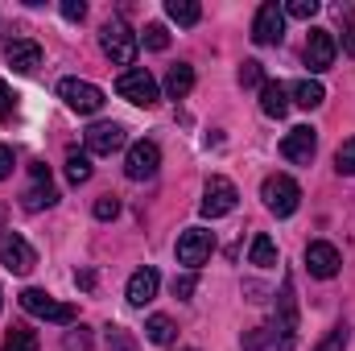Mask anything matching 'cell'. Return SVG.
<instances>
[{"instance_id": "1", "label": "cell", "mask_w": 355, "mask_h": 351, "mask_svg": "<svg viewBox=\"0 0 355 351\" xmlns=\"http://www.w3.org/2000/svg\"><path fill=\"white\" fill-rule=\"evenodd\" d=\"M261 198H265V207L277 219H289V215L297 211V203H302V186L289 174H268L265 182H261Z\"/></svg>"}, {"instance_id": "2", "label": "cell", "mask_w": 355, "mask_h": 351, "mask_svg": "<svg viewBox=\"0 0 355 351\" xmlns=\"http://www.w3.org/2000/svg\"><path fill=\"white\" fill-rule=\"evenodd\" d=\"M99 46H103V54H107L116 67H132V62H137V46H141V42H137V33L128 29V21H120V17H116V21H107V25H103Z\"/></svg>"}, {"instance_id": "3", "label": "cell", "mask_w": 355, "mask_h": 351, "mask_svg": "<svg viewBox=\"0 0 355 351\" xmlns=\"http://www.w3.org/2000/svg\"><path fill=\"white\" fill-rule=\"evenodd\" d=\"M236 198H240L236 182L223 178V174H215V178H207V186H202V203H198V211H202V219H223V215L236 211Z\"/></svg>"}, {"instance_id": "4", "label": "cell", "mask_w": 355, "mask_h": 351, "mask_svg": "<svg viewBox=\"0 0 355 351\" xmlns=\"http://www.w3.org/2000/svg\"><path fill=\"white\" fill-rule=\"evenodd\" d=\"M21 310H25V314H33V318L58 323V327H71V323L79 318V310H75V306H67V302H54L46 289H25V293H21Z\"/></svg>"}, {"instance_id": "5", "label": "cell", "mask_w": 355, "mask_h": 351, "mask_svg": "<svg viewBox=\"0 0 355 351\" xmlns=\"http://www.w3.org/2000/svg\"><path fill=\"white\" fill-rule=\"evenodd\" d=\"M116 91H120V99H128V103H137V108H153L162 95H157V79L145 71V67H128L120 79H116Z\"/></svg>"}, {"instance_id": "6", "label": "cell", "mask_w": 355, "mask_h": 351, "mask_svg": "<svg viewBox=\"0 0 355 351\" xmlns=\"http://www.w3.org/2000/svg\"><path fill=\"white\" fill-rule=\"evenodd\" d=\"M58 95L67 99V108L71 112H79V116H95L99 108H103V91L87 83V79H62L58 83Z\"/></svg>"}, {"instance_id": "7", "label": "cell", "mask_w": 355, "mask_h": 351, "mask_svg": "<svg viewBox=\"0 0 355 351\" xmlns=\"http://www.w3.org/2000/svg\"><path fill=\"white\" fill-rule=\"evenodd\" d=\"M211 248H215V236H211L207 228H186V232L178 236V264H186V268L194 273L198 264L211 257Z\"/></svg>"}, {"instance_id": "8", "label": "cell", "mask_w": 355, "mask_h": 351, "mask_svg": "<svg viewBox=\"0 0 355 351\" xmlns=\"http://www.w3.org/2000/svg\"><path fill=\"white\" fill-rule=\"evenodd\" d=\"M157 170H162V149L153 141H137L124 157V174L132 182H149V178H157Z\"/></svg>"}, {"instance_id": "9", "label": "cell", "mask_w": 355, "mask_h": 351, "mask_svg": "<svg viewBox=\"0 0 355 351\" xmlns=\"http://www.w3.org/2000/svg\"><path fill=\"white\" fill-rule=\"evenodd\" d=\"M0 264L17 277H25L33 264H37V252L29 248V240H21L17 232H0Z\"/></svg>"}, {"instance_id": "10", "label": "cell", "mask_w": 355, "mask_h": 351, "mask_svg": "<svg viewBox=\"0 0 355 351\" xmlns=\"http://www.w3.org/2000/svg\"><path fill=\"white\" fill-rule=\"evenodd\" d=\"M281 153H285V162H293V166H310L314 153H318V132H314L310 124L289 128L285 141H281Z\"/></svg>"}, {"instance_id": "11", "label": "cell", "mask_w": 355, "mask_h": 351, "mask_svg": "<svg viewBox=\"0 0 355 351\" xmlns=\"http://www.w3.org/2000/svg\"><path fill=\"white\" fill-rule=\"evenodd\" d=\"M285 37V8L281 4H261L257 8V21H252V42L257 46H277Z\"/></svg>"}, {"instance_id": "12", "label": "cell", "mask_w": 355, "mask_h": 351, "mask_svg": "<svg viewBox=\"0 0 355 351\" xmlns=\"http://www.w3.org/2000/svg\"><path fill=\"white\" fill-rule=\"evenodd\" d=\"M306 268H310V277H318V281H331V277H339L343 257H339V248H335V244H327V240H314V244H306Z\"/></svg>"}, {"instance_id": "13", "label": "cell", "mask_w": 355, "mask_h": 351, "mask_svg": "<svg viewBox=\"0 0 355 351\" xmlns=\"http://www.w3.org/2000/svg\"><path fill=\"white\" fill-rule=\"evenodd\" d=\"M29 174H33V186L21 194V207H25V211H42V207H54V203H58V190H54V182H50V170H46V162H33V166H29Z\"/></svg>"}, {"instance_id": "14", "label": "cell", "mask_w": 355, "mask_h": 351, "mask_svg": "<svg viewBox=\"0 0 355 351\" xmlns=\"http://www.w3.org/2000/svg\"><path fill=\"white\" fill-rule=\"evenodd\" d=\"M335 33L331 29H310V37H306V67L314 71V75H322V71H331V62H335Z\"/></svg>"}, {"instance_id": "15", "label": "cell", "mask_w": 355, "mask_h": 351, "mask_svg": "<svg viewBox=\"0 0 355 351\" xmlns=\"http://www.w3.org/2000/svg\"><path fill=\"white\" fill-rule=\"evenodd\" d=\"M87 153H99V157H112L120 145H124V128L116 124V120H99V124H91L87 128Z\"/></svg>"}, {"instance_id": "16", "label": "cell", "mask_w": 355, "mask_h": 351, "mask_svg": "<svg viewBox=\"0 0 355 351\" xmlns=\"http://www.w3.org/2000/svg\"><path fill=\"white\" fill-rule=\"evenodd\" d=\"M4 58H8V67H12L17 75H33V71L42 67V46L29 42V37H17V42L4 46Z\"/></svg>"}, {"instance_id": "17", "label": "cell", "mask_w": 355, "mask_h": 351, "mask_svg": "<svg viewBox=\"0 0 355 351\" xmlns=\"http://www.w3.org/2000/svg\"><path fill=\"white\" fill-rule=\"evenodd\" d=\"M157 285H162V277H157V268H137L132 277H128V289H124V298H128V306H149L153 298H157Z\"/></svg>"}, {"instance_id": "18", "label": "cell", "mask_w": 355, "mask_h": 351, "mask_svg": "<svg viewBox=\"0 0 355 351\" xmlns=\"http://www.w3.org/2000/svg\"><path fill=\"white\" fill-rule=\"evenodd\" d=\"M261 112L272 116V120H281L289 112V87L277 83V79H265V87H261Z\"/></svg>"}, {"instance_id": "19", "label": "cell", "mask_w": 355, "mask_h": 351, "mask_svg": "<svg viewBox=\"0 0 355 351\" xmlns=\"http://www.w3.org/2000/svg\"><path fill=\"white\" fill-rule=\"evenodd\" d=\"M289 103H297V108H306V112H314V108H322L327 103V91H322V83L318 79H297L293 87H289Z\"/></svg>"}, {"instance_id": "20", "label": "cell", "mask_w": 355, "mask_h": 351, "mask_svg": "<svg viewBox=\"0 0 355 351\" xmlns=\"http://www.w3.org/2000/svg\"><path fill=\"white\" fill-rule=\"evenodd\" d=\"M190 87H194V67H190V62L170 67V75H166V95H170V99H186Z\"/></svg>"}, {"instance_id": "21", "label": "cell", "mask_w": 355, "mask_h": 351, "mask_svg": "<svg viewBox=\"0 0 355 351\" xmlns=\"http://www.w3.org/2000/svg\"><path fill=\"white\" fill-rule=\"evenodd\" d=\"M174 335H178V327H174V318H166V314H153V318L145 323V339L157 343V348L174 343Z\"/></svg>"}, {"instance_id": "22", "label": "cell", "mask_w": 355, "mask_h": 351, "mask_svg": "<svg viewBox=\"0 0 355 351\" xmlns=\"http://www.w3.org/2000/svg\"><path fill=\"white\" fill-rule=\"evenodd\" d=\"M166 12H170V21H178V25H198V17H202V8L194 4V0H166Z\"/></svg>"}, {"instance_id": "23", "label": "cell", "mask_w": 355, "mask_h": 351, "mask_svg": "<svg viewBox=\"0 0 355 351\" xmlns=\"http://www.w3.org/2000/svg\"><path fill=\"white\" fill-rule=\"evenodd\" d=\"M248 261L257 264V268H272V264H277V244H272L268 236H257L252 248H248Z\"/></svg>"}, {"instance_id": "24", "label": "cell", "mask_w": 355, "mask_h": 351, "mask_svg": "<svg viewBox=\"0 0 355 351\" xmlns=\"http://www.w3.org/2000/svg\"><path fill=\"white\" fill-rule=\"evenodd\" d=\"M67 178L75 182V186H83L91 178V153H79V149H71L67 153Z\"/></svg>"}, {"instance_id": "25", "label": "cell", "mask_w": 355, "mask_h": 351, "mask_svg": "<svg viewBox=\"0 0 355 351\" xmlns=\"http://www.w3.org/2000/svg\"><path fill=\"white\" fill-rule=\"evenodd\" d=\"M0 351H37V335H33L29 327H12Z\"/></svg>"}, {"instance_id": "26", "label": "cell", "mask_w": 355, "mask_h": 351, "mask_svg": "<svg viewBox=\"0 0 355 351\" xmlns=\"http://www.w3.org/2000/svg\"><path fill=\"white\" fill-rule=\"evenodd\" d=\"M240 87H265V71H261L257 58H248V62L240 67Z\"/></svg>"}, {"instance_id": "27", "label": "cell", "mask_w": 355, "mask_h": 351, "mask_svg": "<svg viewBox=\"0 0 355 351\" xmlns=\"http://www.w3.org/2000/svg\"><path fill=\"white\" fill-rule=\"evenodd\" d=\"M335 170H339V174H355V137L339 145V153H335Z\"/></svg>"}, {"instance_id": "28", "label": "cell", "mask_w": 355, "mask_h": 351, "mask_svg": "<svg viewBox=\"0 0 355 351\" xmlns=\"http://www.w3.org/2000/svg\"><path fill=\"white\" fill-rule=\"evenodd\" d=\"M318 12V0H289L285 4V17H297V21H310Z\"/></svg>"}, {"instance_id": "29", "label": "cell", "mask_w": 355, "mask_h": 351, "mask_svg": "<svg viewBox=\"0 0 355 351\" xmlns=\"http://www.w3.org/2000/svg\"><path fill=\"white\" fill-rule=\"evenodd\" d=\"M347 339H352V335H347V327H335V331H331V335H327L314 351H347Z\"/></svg>"}, {"instance_id": "30", "label": "cell", "mask_w": 355, "mask_h": 351, "mask_svg": "<svg viewBox=\"0 0 355 351\" xmlns=\"http://www.w3.org/2000/svg\"><path fill=\"white\" fill-rule=\"evenodd\" d=\"M145 46H149V50H166V46H170L166 25H145Z\"/></svg>"}, {"instance_id": "31", "label": "cell", "mask_w": 355, "mask_h": 351, "mask_svg": "<svg viewBox=\"0 0 355 351\" xmlns=\"http://www.w3.org/2000/svg\"><path fill=\"white\" fill-rule=\"evenodd\" d=\"M116 215H120V198H112V194L95 198V219H116Z\"/></svg>"}, {"instance_id": "32", "label": "cell", "mask_w": 355, "mask_h": 351, "mask_svg": "<svg viewBox=\"0 0 355 351\" xmlns=\"http://www.w3.org/2000/svg\"><path fill=\"white\" fill-rule=\"evenodd\" d=\"M12 112H17V95H12V87L0 79V120H12Z\"/></svg>"}, {"instance_id": "33", "label": "cell", "mask_w": 355, "mask_h": 351, "mask_svg": "<svg viewBox=\"0 0 355 351\" xmlns=\"http://www.w3.org/2000/svg\"><path fill=\"white\" fill-rule=\"evenodd\" d=\"M198 289V277L194 273H182V277H174V298H190Z\"/></svg>"}, {"instance_id": "34", "label": "cell", "mask_w": 355, "mask_h": 351, "mask_svg": "<svg viewBox=\"0 0 355 351\" xmlns=\"http://www.w3.org/2000/svg\"><path fill=\"white\" fill-rule=\"evenodd\" d=\"M107 348H116V351H137V343L120 331V327H107Z\"/></svg>"}, {"instance_id": "35", "label": "cell", "mask_w": 355, "mask_h": 351, "mask_svg": "<svg viewBox=\"0 0 355 351\" xmlns=\"http://www.w3.org/2000/svg\"><path fill=\"white\" fill-rule=\"evenodd\" d=\"M58 8H62L67 21H83V17H87V4H83V0H62Z\"/></svg>"}, {"instance_id": "36", "label": "cell", "mask_w": 355, "mask_h": 351, "mask_svg": "<svg viewBox=\"0 0 355 351\" xmlns=\"http://www.w3.org/2000/svg\"><path fill=\"white\" fill-rule=\"evenodd\" d=\"M12 166H17L12 149H8V145H0V182H4V178H12Z\"/></svg>"}, {"instance_id": "37", "label": "cell", "mask_w": 355, "mask_h": 351, "mask_svg": "<svg viewBox=\"0 0 355 351\" xmlns=\"http://www.w3.org/2000/svg\"><path fill=\"white\" fill-rule=\"evenodd\" d=\"M343 50L355 58V25H347V29H343Z\"/></svg>"}, {"instance_id": "38", "label": "cell", "mask_w": 355, "mask_h": 351, "mask_svg": "<svg viewBox=\"0 0 355 351\" xmlns=\"http://www.w3.org/2000/svg\"><path fill=\"white\" fill-rule=\"evenodd\" d=\"M0 306H4V289H0Z\"/></svg>"}, {"instance_id": "39", "label": "cell", "mask_w": 355, "mask_h": 351, "mask_svg": "<svg viewBox=\"0 0 355 351\" xmlns=\"http://www.w3.org/2000/svg\"><path fill=\"white\" fill-rule=\"evenodd\" d=\"M182 351H194V348H182Z\"/></svg>"}]
</instances>
